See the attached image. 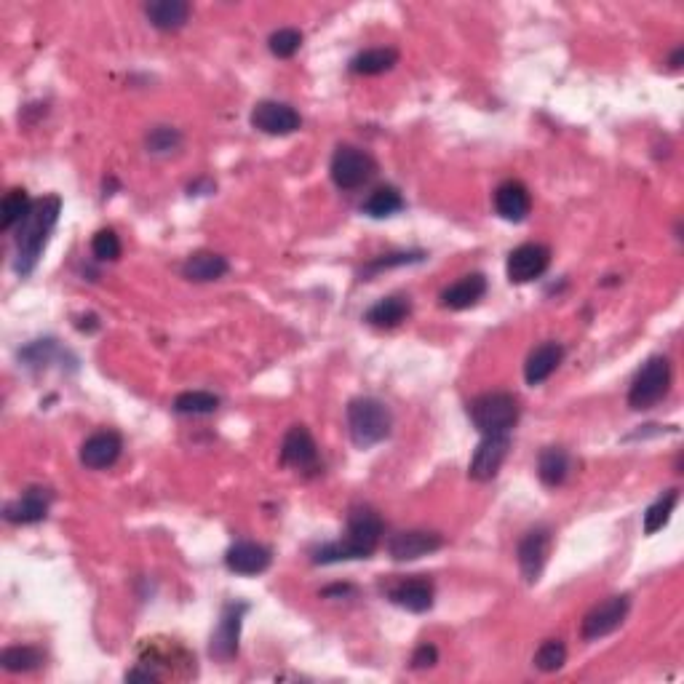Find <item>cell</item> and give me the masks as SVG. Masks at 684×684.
Listing matches in <instances>:
<instances>
[{"label": "cell", "instance_id": "cell-1", "mask_svg": "<svg viewBox=\"0 0 684 684\" xmlns=\"http://www.w3.org/2000/svg\"><path fill=\"white\" fill-rule=\"evenodd\" d=\"M383 519L372 508H353L348 513V532L345 538L326 543L313 554V564H337L353 562V559H369L383 540Z\"/></svg>", "mask_w": 684, "mask_h": 684}, {"label": "cell", "instance_id": "cell-33", "mask_svg": "<svg viewBox=\"0 0 684 684\" xmlns=\"http://www.w3.org/2000/svg\"><path fill=\"white\" fill-rule=\"evenodd\" d=\"M300 46H302V33L300 30H294V27H281V30H276V33L268 38L270 54L278 59L294 57V54L300 51Z\"/></svg>", "mask_w": 684, "mask_h": 684}, {"label": "cell", "instance_id": "cell-4", "mask_svg": "<svg viewBox=\"0 0 684 684\" xmlns=\"http://www.w3.org/2000/svg\"><path fill=\"white\" fill-rule=\"evenodd\" d=\"M522 407L513 393L492 391L481 393L468 404V417L476 425V431L484 436H497V433H508L513 425L519 423Z\"/></svg>", "mask_w": 684, "mask_h": 684}, {"label": "cell", "instance_id": "cell-13", "mask_svg": "<svg viewBox=\"0 0 684 684\" xmlns=\"http://www.w3.org/2000/svg\"><path fill=\"white\" fill-rule=\"evenodd\" d=\"M51 503L54 492L49 487H30L3 508V516L9 524H38L49 516Z\"/></svg>", "mask_w": 684, "mask_h": 684}, {"label": "cell", "instance_id": "cell-28", "mask_svg": "<svg viewBox=\"0 0 684 684\" xmlns=\"http://www.w3.org/2000/svg\"><path fill=\"white\" fill-rule=\"evenodd\" d=\"M0 663L9 674H27V671H35V668L43 666V652L33 647V644H14V647L3 650Z\"/></svg>", "mask_w": 684, "mask_h": 684}, {"label": "cell", "instance_id": "cell-14", "mask_svg": "<svg viewBox=\"0 0 684 684\" xmlns=\"http://www.w3.org/2000/svg\"><path fill=\"white\" fill-rule=\"evenodd\" d=\"M433 596H436L433 580L425 578V575L404 578L388 588V599H391L396 607H401V610L415 612V615H423V612L431 610Z\"/></svg>", "mask_w": 684, "mask_h": 684}, {"label": "cell", "instance_id": "cell-17", "mask_svg": "<svg viewBox=\"0 0 684 684\" xmlns=\"http://www.w3.org/2000/svg\"><path fill=\"white\" fill-rule=\"evenodd\" d=\"M121 449H123L121 433L99 431L83 441L81 463L86 465V468H91V471H105V468L118 463Z\"/></svg>", "mask_w": 684, "mask_h": 684}, {"label": "cell", "instance_id": "cell-27", "mask_svg": "<svg viewBox=\"0 0 684 684\" xmlns=\"http://www.w3.org/2000/svg\"><path fill=\"white\" fill-rule=\"evenodd\" d=\"M33 201H30V196H27V190L22 188H14L6 193V198H3V204H0V228L6 230H17L22 222L30 217V212H33Z\"/></svg>", "mask_w": 684, "mask_h": 684}, {"label": "cell", "instance_id": "cell-3", "mask_svg": "<svg viewBox=\"0 0 684 684\" xmlns=\"http://www.w3.org/2000/svg\"><path fill=\"white\" fill-rule=\"evenodd\" d=\"M393 415L375 396H359L348 404V431L359 449H372L391 436Z\"/></svg>", "mask_w": 684, "mask_h": 684}, {"label": "cell", "instance_id": "cell-34", "mask_svg": "<svg viewBox=\"0 0 684 684\" xmlns=\"http://www.w3.org/2000/svg\"><path fill=\"white\" fill-rule=\"evenodd\" d=\"M91 252H94V257H97L99 262H115L123 252L121 238H118V233L110 228L97 230L94 238H91Z\"/></svg>", "mask_w": 684, "mask_h": 684}, {"label": "cell", "instance_id": "cell-5", "mask_svg": "<svg viewBox=\"0 0 684 684\" xmlns=\"http://www.w3.org/2000/svg\"><path fill=\"white\" fill-rule=\"evenodd\" d=\"M671 388V361L666 356H652L636 372L631 391H628V404L631 409H652Z\"/></svg>", "mask_w": 684, "mask_h": 684}, {"label": "cell", "instance_id": "cell-36", "mask_svg": "<svg viewBox=\"0 0 684 684\" xmlns=\"http://www.w3.org/2000/svg\"><path fill=\"white\" fill-rule=\"evenodd\" d=\"M425 252H393V254H383L361 270V276H375L380 270H391V268H401V265H415V262H423Z\"/></svg>", "mask_w": 684, "mask_h": 684}, {"label": "cell", "instance_id": "cell-11", "mask_svg": "<svg viewBox=\"0 0 684 684\" xmlns=\"http://www.w3.org/2000/svg\"><path fill=\"white\" fill-rule=\"evenodd\" d=\"M252 126L260 129L262 134H270V137H286V134H294L300 129L302 118L292 105L276 102V99H265V102L254 105Z\"/></svg>", "mask_w": 684, "mask_h": 684}, {"label": "cell", "instance_id": "cell-16", "mask_svg": "<svg viewBox=\"0 0 684 684\" xmlns=\"http://www.w3.org/2000/svg\"><path fill=\"white\" fill-rule=\"evenodd\" d=\"M281 463L297 471H310L318 465L316 439L310 436L305 425H292L281 441Z\"/></svg>", "mask_w": 684, "mask_h": 684}, {"label": "cell", "instance_id": "cell-39", "mask_svg": "<svg viewBox=\"0 0 684 684\" xmlns=\"http://www.w3.org/2000/svg\"><path fill=\"white\" fill-rule=\"evenodd\" d=\"M682 59H684V49L679 46V49L671 54V59H668V67H671V70H679V67H682Z\"/></svg>", "mask_w": 684, "mask_h": 684}, {"label": "cell", "instance_id": "cell-18", "mask_svg": "<svg viewBox=\"0 0 684 684\" xmlns=\"http://www.w3.org/2000/svg\"><path fill=\"white\" fill-rule=\"evenodd\" d=\"M270 562H273L270 548L252 543V540L233 543L225 554V567L236 575H262L270 567Z\"/></svg>", "mask_w": 684, "mask_h": 684}, {"label": "cell", "instance_id": "cell-22", "mask_svg": "<svg viewBox=\"0 0 684 684\" xmlns=\"http://www.w3.org/2000/svg\"><path fill=\"white\" fill-rule=\"evenodd\" d=\"M190 11L193 9H190L188 0H153L145 6V17L150 19L155 30L171 33V30H180V27L188 25Z\"/></svg>", "mask_w": 684, "mask_h": 684}, {"label": "cell", "instance_id": "cell-37", "mask_svg": "<svg viewBox=\"0 0 684 684\" xmlns=\"http://www.w3.org/2000/svg\"><path fill=\"white\" fill-rule=\"evenodd\" d=\"M436 663H439V650H436V644L423 642L415 652H412V668H417V671L433 668Z\"/></svg>", "mask_w": 684, "mask_h": 684}, {"label": "cell", "instance_id": "cell-26", "mask_svg": "<svg viewBox=\"0 0 684 684\" xmlns=\"http://www.w3.org/2000/svg\"><path fill=\"white\" fill-rule=\"evenodd\" d=\"M399 62V51L391 49V46H377V49H367L356 54L351 59V70L353 75H383L388 70H393Z\"/></svg>", "mask_w": 684, "mask_h": 684}, {"label": "cell", "instance_id": "cell-10", "mask_svg": "<svg viewBox=\"0 0 684 684\" xmlns=\"http://www.w3.org/2000/svg\"><path fill=\"white\" fill-rule=\"evenodd\" d=\"M551 265V249L543 244H522L508 254L505 273L511 284H530L540 278Z\"/></svg>", "mask_w": 684, "mask_h": 684}, {"label": "cell", "instance_id": "cell-23", "mask_svg": "<svg viewBox=\"0 0 684 684\" xmlns=\"http://www.w3.org/2000/svg\"><path fill=\"white\" fill-rule=\"evenodd\" d=\"M230 262L217 252H196L190 254L185 265H182V276L196 284H209V281H220L228 276Z\"/></svg>", "mask_w": 684, "mask_h": 684}, {"label": "cell", "instance_id": "cell-19", "mask_svg": "<svg viewBox=\"0 0 684 684\" xmlns=\"http://www.w3.org/2000/svg\"><path fill=\"white\" fill-rule=\"evenodd\" d=\"M495 209L497 214L508 222H524L532 209V196L527 185L519 180H505L495 190Z\"/></svg>", "mask_w": 684, "mask_h": 684}, {"label": "cell", "instance_id": "cell-24", "mask_svg": "<svg viewBox=\"0 0 684 684\" xmlns=\"http://www.w3.org/2000/svg\"><path fill=\"white\" fill-rule=\"evenodd\" d=\"M409 313H412L409 297H404V294H391V297L377 300L375 305L367 310L364 321H367L369 326H375V329H396Z\"/></svg>", "mask_w": 684, "mask_h": 684}, {"label": "cell", "instance_id": "cell-30", "mask_svg": "<svg viewBox=\"0 0 684 684\" xmlns=\"http://www.w3.org/2000/svg\"><path fill=\"white\" fill-rule=\"evenodd\" d=\"M220 409V399L209 391H185L174 399L177 415H214Z\"/></svg>", "mask_w": 684, "mask_h": 684}, {"label": "cell", "instance_id": "cell-20", "mask_svg": "<svg viewBox=\"0 0 684 684\" xmlns=\"http://www.w3.org/2000/svg\"><path fill=\"white\" fill-rule=\"evenodd\" d=\"M564 361V345L559 342L548 340L540 342L538 348L527 356V364H524V380L527 385H540L546 383L548 377L554 375L559 364Z\"/></svg>", "mask_w": 684, "mask_h": 684}, {"label": "cell", "instance_id": "cell-2", "mask_svg": "<svg viewBox=\"0 0 684 684\" xmlns=\"http://www.w3.org/2000/svg\"><path fill=\"white\" fill-rule=\"evenodd\" d=\"M59 212H62V198L46 196L41 201H35L30 217L17 228V260H14V270H17L19 276H30L35 270L43 249H46L51 230L57 225Z\"/></svg>", "mask_w": 684, "mask_h": 684}, {"label": "cell", "instance_id": "cell-32", "mask_svg": "<svg viewBox=\"0 0 684 684\" xmlns=\"http://www.w3.org/2000/svg\"><path fill=\"white\" fill-rule=\"evenodd\" d=\"M532 663H535V668L543 671V674H556V671H562L564 663H567V647H564L562 639H546V642L538 647V652H535Z\"/></svg>", "mask_w": 684, "mask_h": 684}, {"label": "cell", "instance_id": "cell-8", "mask_svg": "<svg viewBox=\"0 0 684 684\" xmlns=\"http://www.w3.org/2000/svg\"><path fill=\"white\" fill-rule=\"evenodd\" d=\"M551 543H554V532L546 524L532 527L516 548V559H519V570H522L527 583H538L543 570H546L548 554H551Z\"/></svg>", "mask_w": 684, "mask_h": 684}, {"label": "cell", "instance_id": "cell-21", "mask_svg": "<svg viewBox=\"0 0 684 684\" xmlns=\"http://www.w3.org/2000/svg\"><path fill=\"white\" fill-rule=\"evenodd\" d=\"M484 294H487V278L481 276V273H468V276H463L452 286H447V289L441 292L439 300L441 308L468 310L473 308Z\"/></svg>", "mask_w": 684, "mask_h": 684}, {"label": "cell", "instance_id": "cell-6", "mask_svg": "<svg viewBox=\"0 0 684 684\" xmlns=\"http://www.w3.org/2000/svg\"><path fill=\"white\" fill-rule=\"evenodd\" d=\"M332 182L340 190H359L364 188L372 177L377 174L375 158L353 145H340L332 155Z\"/></svg>", "mask_w": 684, "mask_h": 684}, {"label": "cell", "instance_id": "cell-9", "mask_svg": "<svg viewBox=\"0 0 684 684\" xmlns=\"http://www.w3.org/2000/svg\"><path fill=\"white\" fill-rule=\"evenodd\" d=\"M249 612L246 602H228L222 607L220 623L214 628L212 644L209 652L217 660H230L238 655V639H241V626H244V615Z\"/></svg>", "mask_w": 684, "mask_h": 684}, {"label": "cell", "instance_id": "cell-38", "mask_svg": "<svg viewBox=\"0 0 684 684\" xmlns=\"http://www.w3.org/2000/svg\"><path fill=\"white\" fill-rule=\"evenodd\" d=\"M161 676L150 671V668H131L126 671V682H158Z\"/></svg>", "mask_w": 684, "mask_h": 684}, {"label": "cell", "instance_id": "cell-25", "mask_svg": "<svg viewBox=\"0 0 684 684\" xmlns=\"http://www.w3.org/2000/svg\"><path fill=\"white\" fill-rule=\"evenodd\" d=\"M570 452L564 447H546L538 457V476L546 487H562L570 476Z\"/></svg>", "mask_w": 684, "mask_h": 684}, {"label": "cell", "instance_id": "cell-35", "mask_svg": "<svg viewBox=\"0 0 684 684\" xmlns=\"http://www.w3.org/2000/svg\"><path fill=\"white\" fill-rule=\"evenodd\" d=\"M145 145L155 155L174 153L182 145V134L177 129H171V126H155L145 137Z\"/></svg>", "mask_w": 684, "mask_h": 684}, {"label": "cell", "instance_id": "cell-31", "mask_svg": "<svg viewBox=\"0 0 684 684\" xmlns=\"http://www.w3.org/2000/svg\"><path fill=\"white\" fill-rule=\"evenodd\" d=\"M676 503H679V489H668V492H663V495L647 508V513H644V532H647V535H655V532L663 530L668 524V519H671V513H674Z\"/></svg>", "mask_w": 684, "mask_h": 684}, {"label": "cell", "instance_id": "cell-12", "mask_svg": "<svg viewBox=\"0 0 684 684\" xmlns=\"http://www.w3.org/2000/svg\"><path fill=\"white\" fill-rule=\"evenodd\" d=\"M508 452H511L508 433L484 436L479 447H476V452H473V460L468 465V476L473 481H492L500 473V468H503Z\"/></svg>", "mask_w": 684, "mask_h": 684}, {"label": "cell", "instance_id": "cell-7", "mask_svg": "<svg viewBox=\"0 0 684 684\" xmlns=\"http://www.w3.org/2000/svg\"><path fill=\"white\" fill-rule=\"evenodd\" d=\"M628 610H631V596L620 594L604 599L602 604H596L594 610L583 618L580 636H583L586 642H596V639H604V636L615 634V631L623 626V620L628 618Z\"/></svg>", "mask_w": 684, "mask_h": 684}, {"label": "cell", "instance_id": "cell-29", "mask_svg": "<svg viewBox=\"0 0 684 684\" xmlns=\"http://www.w3.org/2000/svg\"><path fill=\"white\" fill-rule=\"evenodd\" d=\"M401 209H404V198H401L399 190L391 188V185L377 188L375 193L364 201V206H361V212L367 214V217H372V220L393 217V214H399Z\"/></svg>", "mask_w": 684, "mask_h": 684}, {"label": "cell", "instance_id": "cell-15", "mask_svg": "<svg viewBox=\"0 0 684 684\" xmlns=\"http://www.w3.org/2000/svg\"><path fill=\"white\" fill-rule=\"evenodd\" d=\"M441 546H444V538L439 532L407 530L388 540V554H391L393 562H415V559H423V556L439 551Z\"/></svg>", "mask_w": 684, "mask_h": 684}]
</instances>
